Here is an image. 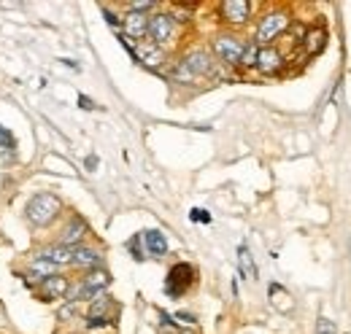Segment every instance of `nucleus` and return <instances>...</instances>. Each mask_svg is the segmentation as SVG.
Listing matches in <instances>:
<instances>
[{
  "instance_id": "nucleus-1",
  "label": "nucleus",
  "mask_w": 351,
  "mask_h": 334,
  "mask_svg": "<svg viewBox=\"0 0 351 334\" xmlns=\"http://www.w3.org/2000/svg\"><path fill=\"white\" fill-rule=\"evenodd\" d=\"M214 70V62H211V54L203 51V49H195L189 51L173 70V79L176 81H195L200 76H208Z\"/></svg>"
},
{
  "instance_id": "nucleus-2",
  "label": "nucleus",
  "mask_w": 351,
  "mask_h": 334,
  "mask_svg": "<svg viewBox=\"0 0 351 334\" xmlns=\"http://www.w3.org/2000/svg\"><path fill=\"white\" fill-rule=\"evenodd\" d=\"M60 208H62V203H60L54 194L41 192V194H36V197L27 203V221L36 224V227H49V224L60 216Z\"/></svg>"
},
{
  "instance_id": "nucleus-3",
  "label": "nucleus",
  "mask_w": 351,
  "mask_h": 334,
  "mask_svg": "<svg viewBox=\"0 0 351 334\" xmlns=\"http://www.w3.org/2000/svg\"><path fill=\"white\" fill-rule=\"evenodd\" d=\"M117 318H119V305H117L111 296L100 294L97 299H92V307H89V313H87L89 329L106 326V324H117Z\"/></svg>"
},
{
  "instance_id": "nucleus-4",
  "label": "nucleus",
  "mask_w": 351,
  "mask_h": 334,
  "mask_svg": "<svg viewBox=\"0 0 351 334\" xmlns=\"http://www.w3.org/2000/svg\"><path fill=\"white\" fill-rule=\"evenodd\" d=\"M192 283H195V267L192 264H176L171 267V272H168V281H165V294L168 296H184V294L192 289Z\"/></svg>"
},
{
  "instance_id": "nucleus-5",
  "label": "nucleus",
  "mask_w": 351,
  "mask_h": 334,
  "mask_svg": "<svg viewBox=\"0 0 351 334\" xmlns=\"http://www.w3.org/2000/svg\"><path fill=\"white\" fill-rule=\"evenodd\" d=\"M287 27H289V14H284V11L265 14L263 19H260V27H257V43L267 46L270 41H276Z\"/></svg>"
},
{
  "instance_id": "nucleus-6",
  "label": "nucleus",
  "mask_w": 351,
  "mask_h": 334,
  "mask_svg": "<svg viewBox=\"0 0 351 334\" xmlns=\"http://www.w3.org/2000/svg\"><path fill=\"white\" fill-rule=\"evenodd\" d=\"M243 49H246V43L241 41V38H235V36L214 38V54L219 57L224 65H238L241 57H243Z\"/></svg>"
},
{
  "instance_id": "nucleus-7",
  "label": "nucleus",
  "mask_w": 351,
  "mask_h": 334,
  "mask_svg": "<svg viewBox=\"0 0 351 334\" xmlns=\"http://www.w3.org/2000/svg\"><path fill=\"white\" fill-rule=\"evenodd\" d=\"M173 30H176V19L171 14H154L149 19V36L154 46H165V43L173 38Z\"/></svg>"
},
{
  "instance_id": "nucleus-8",
  "label": "nucleus",
  "mask_w": 351,
  "mask_h": 334,
  "mask_svg": "<svg viewBox=\"0 0 351 334\" xmlns=\"http://www.w3.org/2000/svg\"><path fill=\"white\" fill-rule=\"evenodd\" d=\"M130 51L135 54V60L138 62H143L146 68H152V70H157L162 62H165V54H162V49L160 46H154V43H132Z\"/></svg>"
},
{
  "instance_id": "nucleus-9",
  "label": "nucleus",
  "mask_w": 351,
  "mask_h": 334,
  "mask_svg": "<svg viewBox=\"0 0 351 334\" xmlns=\"http://www.w3.org/2000/svg\"><path fill=\"white\" fill-rule=\"evenodd\" d=\"M281 65H284V57H281V51H278L276 46H260V51H257V65H254V68H257L263 76L278 73Z\"/></svg>"
},
{
  "instance_id": "nucleus-10",
  "label": "nucleus",
  "mask_w": 351,
  "mask_h": 334,
  "mask_svg": "<svg viewBox=\"0 0 351 334\" xmlns=\"http://www.w3.org/2000/svg\"><path fill=\"white\" fill-rule=\"evenodd\" d=\"M84 235H87V221H84L82 216H73V218L68 221V227L62 229L60 246H65V248H79L82 240H84Z\"/></svg>"
},
{
  "instance_id": "nucleus-11",
  "label": "nucleus",
  "mask_w": 351,
  "mask_h": 334,
  "mask_svg": "<svg viewBox=\"0 0 351 334\" xmlns=\"http://www.w3.org/2000/svg\"><path fill=\"white\" fill-rule=\"evenodd\" d=\"M71 292V283H68V278H62V275H51V278H46L41 281V299L44 302H54V299H65Z\"/></svg>"
},
{
  "instance_id": "nucleus-12",
  "label": "nucleus",
  "mask_w": 351,
  "mask_h": 334,
  "mask_svg": "<svg viewBox=\"0 0 351 334\" xmlns=\"http://www.w3.org/2000/svg\"><path fill=\"white\" fill-rule=\"evenodd\" d=\"M219 11L224 22H230V25H243V22L249 19V14H252V3H246V0H227V3H221Z\"/></svg>"
},
{
  "instance_id": "nucleus-13",
  "label": "nucleus",
  "mask_w": 351,
  "mask_h": 334,
  "mask_svg": "<svg viewBox=\"0 0 351 334\" xmlns=\"http://www.w3.org/2000/svg\"><path fill=\"white\" fill-rule=\"evenodd\" d=\"M125 36L130 41H138V38H146L149 36V16L146 14H138V11H130L125 16Z\"/></svg>"
},
{
  "instance_id": "nucleus-14",
  "label": "nucleus",
  "mask_w": 351,
  "mask_h": 334,
  "mask_svg": "<svg viewBox=\"0 0 351 334\" xmlns=\"http://www.w3.org/2000/svg\"><path fill=\"white\" fill-rule=\"evenodd\" d=\"M82 286H84L87 292L95 294V296H100V294L111 286V272H108V270H103V267H97V270H87V275H84Z\"/></svg>"
},
{
  "instance_id": "nucleus-15",
  "label": "nucleus",
  "mask_w": 351,
  "mask_h": 334,
  "mask_svg": "<svg viewBox=\"0 0 351 334\" xmlns=\"http://www.w3.org/2000/svg\"><path fill=\"white\" fill-rule=\"evenodd\" d=\"M71 264H76V267H82V270H97V267L103 264V256H100L97 248L79 246V248H73V261H71Z\"/></svg>"
},
{
  "instance_id": "nucleus-16",
  "label": "nucleus",
  "mask_w": 351,
  "mask_h": 334,
  "mask_svg": "<svg viewBox=\"0 0 351 334\" xmlns=\"http://www.w3.org/2000/svg\"><path fill=\"white\" fill-rule=\"evenodd\" d=\"M324 46H327V30H322V27H311V30L306 33V38H303L306 54L308 57H316V54L324 51Z\"/></svg>"
},
{
  "instance_id": "nucleus-17",
  "label": "nucleus",
  "mask_w": 351,
  "mask_h": 334,
  "mask_svg": "<svg viewBox=\"0 0 351 334\" xmlns=\"http://www.w3.org/2000/svg\"><path fill=\"white\" fill-rule=\"evenodd\" d=\"M143 243H146V250H149L152 256H157V259H162V256L168 253V240H165V235H162L160 229L143 232Z\"/></svg>"
},
{
  "instance_id": "nucleus-18",
  "label": "nucleus",
  "mask_w": 351,
  "mask_h": 334,
  "mask_svg": "<svg viewBox=\"0 0 351 334\" xmlns=\"http://www.w3.org/2000/svg\"><path fill=\"white\" fill-rule=\"evenodd\" d=\"M44 259H49L54 267H62V264H71L73 261V248H65V246H49V248L41 253Z\"/></svg>"
},
{
  "instance_id": "nucleus-19",
  "label": "nucleus",
  "mask_w": 351,
  "mask_h": 334,
  "mask_svg": "<svg viewBox=\"0 0 351 334\" xmlns=\"http://www.w3.org/2000/svg\"><path fill=\"white\" fill-rule=\"evenodd\" d=\"M54 264L44 259V256H36L33 261H30V275H33V281H46V278H51L54 275Z\"/></svg>"
},
{
  "instance_id": "nucleus-20",
  "label": "nucleus",
  "mask_w": 351,
  "mask_h": 334,
  "mask_svg": "<svg viewBox=\"0 0 351 334\" xmlns=\"http://www.w3.org/2000/svg\"><path fill=\"white\" fill-rule=\"evenodd\" d=\"M238 264H241V272H243V278H257V267H254V261H252V253L246 246H241L238 248Z\"/></svg>"
},
{
  "instance_id": "nucleus-21",
  "label": "nucleus",
  "mask_w": 351,
  "mask_h": 334,
  "mask_svg": "<svg viewBox=\"0 0 351 334\" xmlns=\"http://www.w3.org/2000/svg\"><path fill=\"white\" fill-rule=\"evenodd\" d=\"M257 51H260V46H257V43H246L243 57H241V62H238V65H243V68H254V65H257Z\"/></svg>"
},
{
  "instance_id": "nucleus-22",
  "label": "nucleus",
  "mask_w": 351,
  "mask_h": 334,
  "mask_svg": "<svg viewBox=\"0 0 351 334\" xmlns=\"http://www.w3.org/2000/svg\"><path fill=\"white\" fill-rule=\"evenodd\" d=\"M316 334H338V329H335V324H332L330 318H319V324H316Z\"/></svg>"
},
{
  "instance_id": "nucleus-23",
  "label": "nucleus",
  "mask_w": 351,
  "mask_h": 334,
  "mask_svg": "<svg viewBox=\"0 0 351 334\" xmlns=\"http://www.w3.org/2000/svg\"><path fill=\"white\" fill-rule=\"evenodd\" d=\"M0 149L3 151H14V135L8 129H3V127H0Z\"/></svg>"
},
{
  "instance_id": "nucleus-24",
  "label": "nucleus",
  "mask_w": 351,
  "mask_h": 334,
  "mask_svg": "<svg viewBox=\"0 0 351 334\" xmlns=\"http://www.w3.org/2000/svg\"><path fill=\"white\" fill-rule=\"evenodd\" d=\"M128 248L132 250V259H138V261L143 259V248H141V235H135V237H132L130 243H128Z\"/></svg>"
},
{
  "instance_id": "nucleus-25",
  "label": "nucleus",
  "mask_w": 351,
  "mask_h": 334,
  "mask_svg": "<svg viewBox=\"0 0 351 334\" xmlns=\"http://www.w3.org/2000/svg\"><path fill=\"white\" fill-rule=\"evenodd\" d=\"M189 218H192V221H200V224H208V221H211L208 210H203V208H195L192 213H189Z\"/></svg>"
},
{
  "instance_id": "nucleus-26",
  "label": "nucleus",
  "mask_w": 351,
  "mask_h": 334,
  "mask_svg": "<svg viewBox=\"0 0 351 334\" xmlns=\"http://www.w3.org/2000/svg\"><path fill=\"white\" fill-rule=\"evenodd\" d=\"M73 313H76V302H71L68 307H62V310H60V318H62V321H68Z\"/></svg>"
},
{
  "instance_id": "nucleus-27",
  "label": "nucleus",
  "mask_w": 351,
  "mask_h": 334,
  "mask_svg": "<svg viewBox=\"0 0 351 334\" xmlns=\"http://www.w3.org/2000/svg\"><path fill=\"white\" fill-rule=\"evenodd\" d=\"M176 318H178V321H181V324H186V326H192V324H195V321H197V318H195V316H192V313H176Z\"/></svg>"
},
{
  "instance_id": "nucleus-28",
  "label": "nucleus",
  "mask_w": 351,
  "mask_h": 334,
  "mask_svg": "<svg viewBox=\"0 0 351 334\" xmlns=\"http://www.w3.org/2000/svg\"><path fill=\"white\" fill-rule=\"evenodd\" d=\"M79 103H82V108H87V111H92V108H95V103H92L89 97H84V94L79 97Z\"/></svg>"
}]
</instances>
